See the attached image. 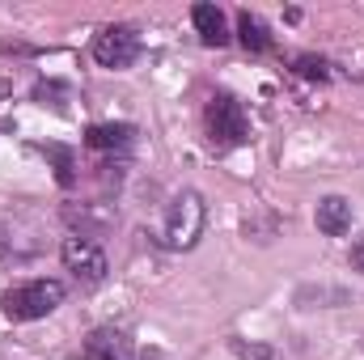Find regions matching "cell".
<instances>
[{
  "instance_id": "6da1fadb",
  "label": "cell",
  "mask_w": 364,
  "mask_h": 360,
  "mask_svg": "<svg viewBox=\"0 0 364 360\" xmlns=\"http://www.w3.org/2000/svg\"><path fill=\"white\" fill-rule=\"evenodd\" d=\"M60 301H64V284L60 280H30L21 288H9L0 297V309L13 322H34V318H47Z\"/></svg>"
},
{
  "instance_id": "7a4b0ae2",
  "label": "cell",
  "mask_w": 364,
  "mask_h": 360,
  "mask_svg": "<svg viewBox=\"0 0 364 360\" xmlns=\"http://www.w3.org/2000/svg\"><path fill=\"white\" fill-rule=\"evenodd\" d=\"M203 221H208L203 199L195 191H178L174 203H170V212H166V246L191 250L199 242V233H203Z\"/></svg>"
},
{
  "instance_id": "3957f363",
  "label": "cell",
  "mask_w": 364,
  "mask_h": 360,
  "mask_svg": "<svg viewBox=\"0 0 364 360\" xmlns=\"http://www.w3.org/2000/svg\"><path fill=\"white\" fill-rule=\"evenodd\" d=\"M208 136H212V144H220V149L250 140V119H246V110H242L237 97L212 93V102H208Z\"/></svg>"
},
{
  "instance_id": "277c9868",
  "label": "cell",
  "mask_w": 364,
  "mask_h": 360,
  "mask_svg": "<svg viewBox=\"0 0 364 360\" xmlns=\"http://www.w3.org/2000/svg\"><path fill=\"white\" fill-rule=\"evenodd\" d=\"M140 55V34L132 26H106L93 38V60L102 68H132Z\"/></svg>"
},
{
  "instance_id": "5b68a950",
  "label": "cell",
  "mask_w": 364,
  "mask_h": 360,
  "mask_svg": "<svg viewBox=\"0 0 364 360\" xmlns=\"http://www.w3.org/2000/svg\"><path fill=\"white\" fill-rule=\"evenodd\" d=\"M60 259L81 284H102L106 280V255H102V246L93 238H64Z\"/></svg>"
},
{
  "instance_id": "8992f818",
  "label": "cell",
  "mask_w": 364,
  "mask_h": 360,
  "mask_svg": "<svg viewBox=\"0 0 364 360\" xmlns=\"http://www.w3.org/2000/svg\"><path fill=\"white\" fill-rule=\"evenodd\" d=\"M81 360H136V344L123 331L97 327V331L85 335V344H81Z\"/></svg>"
},
{
  "instance_id": "52a82bcc",
  "label": "cell",
  "mask_w": 364,
  "mask_h": 360,
  "mask_svg": "<svg viewBox=\"0 0 364 360\" xmlns=\"http://www.w3.org/2000/svg\"><path fill=\"white\" fill-rule=\"evenodd\" d=\"M318 229L326 233V238H343L348 229H352V203L343 199V195H331V199H322L318 203Z\"/></svg>"
},
{
  "instance_id": "ba28073f",
  "label": "cell",
  "mask_w": 364,
  "mask_h": 360,
  "mask_svg": "<svg viewBox=\"0 0 364 360\" xmlns=\"http://www.w3.org/2000/svg\"><path fill=\"white\" fill-rule=\"evenodd\" d=\"M191 21H195L199 38H203L208 47H225V43H229V26H225V13H220L216 4H195V9H191Z\"/></svg>"
},
{
  "instance_id": "9c48e42d",
  "label": "cell",
  "mask_w": 364,
  "mask_h": 360,
  "mask_svg": "<svg viewBox=\"0 0 364 360\" xmlns=\"http://www.w3.org/2000/svg\"><path fill=\"white\" fill-rule=\"evenodd\" d=\"M85 144L97 153H110V149H127L132 144V127L127 123H93L85 132Z\"/></svg>"
},
{
  "instance_id": "30bf717a",
  "label": "cell",
  "mask_w": 364,
  "mask_h": 360,
  "mask_svg": "<svg viewBox=\"0 0 364 360\" xmlns=\"http://www.w3.org/2000/svg\"><path fill=\"white\" fill-rule=\"evenodd\" d=\"M237 38H242L246 51H267V47H272V30H267V21L255 17V13H242V17H237Z\"/></svg>"
},
{
  "instance_id": "8fae6325",
  "label": "cell",
  "mask_w": 364,
  "mask_h": 360,
  "mask_svg": "<svg viewBox=\"0 0 364 360\" xmlns=\"http://www.w3.org/2000/svg\"><path fill=\"white\" fill-rule=\"evenodd\" d=\"M296 73L305 77V81H326L331 73H326V60H318V55H296Z\"/></svg>"
},
{
  "instance_id": "7c38bea8",
  "label": "cell",
  "mask_w": 364,
  "mask_h": 360,
  "mask_svg": "<svg viewBox=\"0 0 364 360\" xmlns=\"http://www.w3.org/2000/svg\"><path fill=\"white\" fill-rule=\"evenodd\" d=\"M233 352L242 360H279L267 344H242V339H233Z\"/></svg>"
},
{
  "instance_id": "4fadbf2b",
  "label": "cell",
  "mask_w": 364,
  "mask_h": 360,
  "mask_svg": "<svg viewBox=\"0 0 364 360\" xmlns=\"http://www.w3.org/2000/svg\"><path fill=\"white\" fill-rule=\"evenodd\" d=\"M352 268H356V271H364V238L356 242V246H352Z\"/></svg>"
}]
</instances>
